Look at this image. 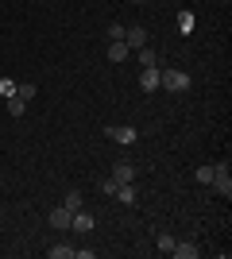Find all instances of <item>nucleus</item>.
Wrapping results in <instances>:
<instances>
[{
  "mask_svg": "<svg viewBox=\"0 0 232 259\" xmlns=\"http://www.w3.org/2000/svg\"><path fill=\"white\" fill-rule=\"evenodd\" d=\"M16 97H23V101H35V97H39V89H35L31 81H20V85H16Z\"/></svg>",
  "mask_w": 232,
  "mask_h": 259,
  "instance_id": "obj_16",
  "label": "nucleus"
},
{
  "mask_svg": "<svg viewBox=\"0 0 232 259\" xmlns=\"http://www.w3.org/2000/svg\"><path fill=\"white\" fill-rule=\"evenodd\" d=\"M112 197H116L120 205H135V197H140V194H135V182H124V186H116V194H112Z\"/></svg>",
  "mask_w": 232,
  "mask_h": 259,
  "instance_id": "obj_9",
  "label": "nucleus"
},
{
  "mask_svg": "<svg viewBox=\"0 0 232 259\" xmlns=\"http://www.w3.org/2000/svg\"><path fill=\"white\" fill-rule=\"evenodd\" d=\"M101 194L112 197V194H116V182H112V178H105V182H101Z\"/></svg>",
  "mask_w": 232,
  "mask_h": 259,
  "instance_id": "obj_23",
  "label": "nucleus"
},
{
  "mask_svg": "<svg viewBox=\"0 0 232 259\" xmlns=\"http://www.w3.org/2000/svg\"><path fill=\"white\" fill-rule=\"evenodd\" d=\"M112 182H116V186H124V182H135V162L120 159L116 166H112Z\"/></svg>",
  "mask_w": 232,
  "mask_h": 259,
  "instance_id": "obj_4",
  "label": "nucleus"
},
{
  "mask_svg": "<svg viewBox=\"0 0 232 259\" xmlns=\"http://www.w3.org/2000/svg\"><path fill=\"white\" fill-rule=\"evenodd\" d=\"M124 58H132V51H128V43H109V62H124Z\"/></svg>",
  "mask_w": 232,
  "mask_h": 259,
  "instance_id": "obj_12",
  "label": "nucleus"
},
{
  "mask_svg": "<svg viewBox=\"0 0 232 259\" xmlns=\"http://www.w3.org/2000/svg\"><path fill=\"white\" fill-rule=\"evenodd\" d=\"M62 205H66V209H70V213H77V209L85 205V197L77 194V190H70V194H66V197H62Z\"/></svg>",
  "mask_w": 232,
  "mask_h": 259,
  "instance_id": "obj_15",
  "label": "nucleus"
},
{
  "mask_svg": "<svg viewBox=\"0 0 232 259\" xmlns=\"http://www.w3.org/2000/svg\"><path fill=\"white\" fill-rule=\"evenodd\" d=\"M132 4H147V0H132Z\"/></svg>",
  "mask_w": 232,
  "mask_h": 259,
  "instance_id": "obj_24",
  "label": "nucleus"
},
{
  "mask_svg": "<svg viewBox=\"0 0 232 259\" xmlns=\"http://www.w3.org/2000/svg\"><path fill=\"white\" fill-rule=\"evenodd\" d=\"M93 225H97V221H93V213H85V205L77 209L74 221H70V228H74V232H81V236H85V232H93Z\"/></svg>",
  "mask_w": 232,
  "mask_h": 259,
  "instance_id": "obj_7",
  "label": "nucleus"
},
{
  "mask_svg": "<svg viewBox=\"0 0 232 259\" xmlns=\"http://www.w3.org/2000/svg\"><path fill=\"white\" fill-rule=\"evenodd\" d=\"M47 221H51V228L66 232V228H70V221H74V213H70L66 205H58V209H51V213H47Z\"/></svg>",
  "mask_w": 232,
  "mask_h": 259,
  "instance_id": "obj_5",
  "label": "nucleus"
},
{
  "mask_svg": "<svg viewBox=\"0 0 232 259\" xmlns=\"http://www.w3.org/2000/svg\"><path fill=\"white\" fill-rule=\"evenodd\" d=\"M155 248L170 255V248H174V236H170V232H159V240H155Z\"/></svg>",
  "mask_w": 232,
  "mask_h": 259,
  "instance_id": "obj_19",
  "label": "nucleus"
},
{
  "mask_svg": "<svg viewBox=\"0 0 232 259\" xmlns=\"http://www.w3.org/2000/svg\"><path fill=\"white\" fill-rule=\"evenodd\" d=\"M198 182H201V186L213 182V166H198Z\"/></svg>",
  "mask_w": 232,
  "mask_h": 259,
  "instance_id": "obj_21",
  "label": "nucleus"
},
{
  "mask_svg": "<svg viewBox=\"0 0 232 259\" xmlns=\"http://www.w3.org/2000/svg\"><path fill=\"white\" fill-rule=\"evenodd\" d=\"M0 97H4V101L16 97V81H12V77H0Z\"/></svg>",
  "mask_w": 232,
  "mask_h": 259,
  "instance_id": "obj_20",
  "label": "nucleus"
},
{
  "mask_svg": "<svg viewBox=\"0 0 232 259\" xmlns=\"http://www.w3.org/2000/svg\"><path fill=\"white\" fill-rule=\"evenodd\" d=\"M178 35H194V12H178Z\"/></svg>",
  "mask_w": 232,
  "mask_h": 259,
  "instance_id": "obj_14",
  "label": "nucleus"
},
{
  "mask_svg": "<svg viewBox=\"0 0 232 259\" xmlns=\"http://www.w3.org/2000/svg\"><path fill=\"white\" fill-rule=\"evenodd\" d=\"M124 43H128V51L147 47V27H124Z\"/></svg>",
  "mask_w": 232,
  "mask_h": 259,
  "instance_id": "obj_6",
  "label": "nucleus"
},
{
  "mask_svg": "<svg viewBox=\"0 0 232 259\" xmlns=\"http://www.w3.org/2000/svg\"><path fill=\"white\" fill-rule=\"evenodd\" d=\"M135 54V62L140 66H159V54L151 51V47H140V51H132Z\"/></svg>",
  "mask_w": 232,
  "mask_h": 259,
  "instance_id": "obj_13",
  "label": "nucleus"
},
{
  "mask_svg": "<svg viewBox=\"0 0 232 259\" xmlns=\"http://www.w3.org/2000/svg\"><path fill=\"white\" fill-rule=\"evenodd\" d=\"M170 255H178V259H198V244H194V240H174Z\"/></svg>",
  "mask_w": 232,
  "mask_h": 259,
  "instance_id": "obj_8",
  "label": "nucleus"
},
{
  "mask_svg": "<svg viewBox=\"0 0 232 259\" xmlns=\"http://www.w3.org/2000/svg\"><path fill=\"white\" fill-rule=\"evenodd\" d=\"M190 85H194V81H190L186 70H178V66H166V70H159V89H166V93H186Z\"/></svg>",
  "mask_w": 232,
  "mask_h": 259,
  "instance_id": "obj_1",
  "label": "nucleus"
},
{
  "mask_svg": "<svg viewBox=\"0 0 232 259\" xmlns=\"http://www.w3.org/2000/svg\"><path fill=\"white\" fill-rule=\"evenodd\" d=\"M47 255H51V259H74V248H70L66 240H58V244H51V248H47Z\"/></svg>",
  "mask_w": 232,
  "mask_h": 259,
  "instance_id": "obj_11",
  "label": "nucleus"
},
{
  "mask_svg": "<svg viewBox=\"0 0 232 259\" xmlns=\"http://www.w3.org/2000/svg\"><path fill=\"white\" fill-rule=\"evenodd\" d=\"M105 39H109V43H120L124 39V23H109V27H105Z\"/></svg>",
  "mask_w": 232,
  "mask_h": 259,
  "instance_id": "obj_17",
  "label": "nucleus"
},
{
  "mask_svg": "<svg viewBox=\"0 0 232 259\" xmlns=\"http://www.w3.org/2000/svg\"><path fill=\"white\" fill-rule=\"evenodd\" d=\"M93 255H97L93 248H74V259H93Z\"/></svg>",
  "mask_w": 232,
  "mask_h": 259,
  "instance_id": "obj_22",
  "label": "nucleus"
},
{
  "mask_svg": "<svg viewBox=\"0 0 232 259\" xmlns=\"http://www.w3.org/2000/svg\"><path fill=\"white\" fill-rule=\"evenodd\" d=\"M209 186H213L221 197H232V162H228V159H221L217 166H213V182H209Z\"/></svg>",
  "mask_w": 232,
  "mask_h": 259,
  "instance_id": "obj_2",
  "label": "nucleus"
},
{
  "mask_svg": "<svg viewBox=\"0 0 232 259\" xmlns=\"http://www.w3.org/2000/svg\"><path fill=\"white\" fill-rule=\"evenodd\" d=\"M140 85H144L147 93H155V89H159V66H144V74H140Z\"/></svg>",
  "mask_w": 232,
  "mask_h": 259,
  "instance_id": "obj_10",
  "label": "nucleus"
},
{
  "mask_svg": "<svg viewBox=\"0 0 232 259\" xmlns=\"http://www.w3.org/2000/svg\"><path fill=\"white\" fill-rule=\"evenodd\" d=\"M8 112L12 116H23V112H27V101L23 97H8Z\"/></svg>",
  "mask_w": 232,
  "mask_h": 259,
  "instance_id": "obj_18",
  "label": "nucleus"
},
{
  "mask_svg": "<svg viewBox=\"0 0 232 259\" xmlns=\"http://www.w3.org/2000/svg\"><path fill=\"white\" fill-rule=\"evenodd\" d=\"M105 136H109L112 143H124V147H132V143L140 140V132H135L132 124H109V128H105Z\"/></svg>",
  "mask_w": 232,
  "mask_h": 259,
  "instance_id": "obj_3",
  "label": "nucleus"
}]
</instances>
